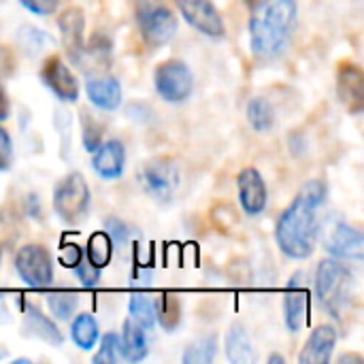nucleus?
Returning a JSON list of instances; mask_svg holds the SVG:
<instances>
[{
    "mask_svg": "<svg viewBox=\"0 0 364 364\" xmlns=\"http://www.w3.org/2000/svg\"><path fill=\"white\" fill-rule=\"evenodd\" d=\"M13 70H15V58L11 49L0 45V77H11Z\"/></svg>",
    "mask_w": 364,
    "mask_h": 364,
    "instance_id": "f704fd0d",
    "label": "nucleus"
},
{
    "mask_svg": "<svg viewBox=\"0 0 364 364\" xmlns=\"http://www.w3.org/2000/svg\"><path fill=\"white\" fill-rule=\"evenodd\" d=\"M41 81L53 92L55 98L64 102H75L79 98V81L70 73V68L64 64V60L58 55H51L45 60L41 68Z\"/></svg>",
    "mask_w": 364,
    "mask_h": 364,
    "instance_id": "9b49d317",
    "label": "nucleus"
},
{
    "mask_svg": "<svg viewBox=\"0 0 364 364\" xmlns=\"http://www.w3.org/2000/svg\"><path fill=\"white\" fill-rule=\"evenodd\" d=\"M94 151L96 154L92 158V168L96 171V175H100L102 179L122 177V173L126 168V147L122 141H117V139L105 141Z\"/></svg>",
    "mask_w": 364,
    "mask_h": 364,
    "instance_id": "2eb2a0df",
    "label": "nucleus"
},
{
    "mask_svg": "<svg viewBox=\"0 0 364 364\" xmlns=\"http://www.w3.org/2000/svg\"><path fill=\"white\" fill-rule=\"evenodd\" d=\"M23 326H26L28 335H32L49 346H62V341H64L58 326L30 303L23 307Z\"/></svg>",
    "mask_w": 364,
    "mask_h": 364,
    "instance_id": "6ab92c4d",
    "label": "nucleus"
},
{
    "mask_svg": "<svg viewBox=\"0 0 364 364\" xmlns=\"http://www.w3.org/2000/svg\"><path fill=\"white\" fill-rule=\"evenodd\" d=\"M79 305V296L77 292H68V290H58V292H49L47 294V307L53 314L55 320H70L75 309Z\"/></svg>",
    "mask_w": 364,
    "mask_h": 364,
    "instance_id": "a878e982",
    "label": "nucleus"
},
{
    "mask_svg": "<svg viewBox=\"0 0 364 364\" xmlns=\"http://www.w3.org/2000/svg\"><path fill=\"white\" fill-rule=\"evenodd\" d=\"M122 339H119V354L130 360V363H141L143 358H147L149 348H147V337H145V328L139 326L132 318L124 322L122 328Z\"/></svg>",
    "mask_w": 364,
    "mask_h": 364,
    "instance_id": "aec40b11",
    "label": "nucleus"
},
{
    "mask_svg": "<svg viewBox=\"0 0 364 364\" xmlns=\"http://www.w3.org/2000/svg\"><path fill=\"white\" fill-rule=\"evenodd\" d=\"M158 94L168 102H183L194 92V75L181 60H166L154 73Z\"/></svg>",
    "mask_w": 364,
    "mask_h": 364,
    "instance_id": "423d86ee",
    "label": "nucleus"
},
{
    "mask_svg": "<svg viewBox=\"0 0 364 364\" xmlns=\"http://www.w3.org/2000/svg\"><path fill=\"white\" fill-rule=\"evenodd\" d=\"M113 256V241L107 232H94L87 241V262L96 269L109 267Z\"/></svg>",
    "mask_w": 364,
    "mask_h": 364,
    "instance_id": "393cba45",
    "label": "nucleus"
},
{
    "mask_svg": "<svg viewBox=\"0 0 364 364\" xmlns=\"http://www.w3.org/2000/svg\"><path fill=\"white\" fill-rule=\"evenodd\" d=\"M218 354V337L207 335L194 341L186 354H183V364H209Z\"/></svg>",
    "mask_w": 364,
    "mask_h": 364,
    "instance_id": "bb28decb",
    "label": "nucleus"
},
{
    "mask_svg": "<svg viewBox=\"0 0 364 364\" xmlns=\"http://www.w3.org/2000/svg\"><path fill=\"white\" fill-rule=\"evenodd\" d=\"M83 260V250L77 243H66L60 250V264L66 269H75Z\"/></svg>",
    "mask_w": 364,
    "mask_h": 364,
    "instance_id": "2f4dec72",
    "label": "nucleus"
},
{
    "mask_svg": "<svg viewBox=\"0 0 364 364\" xmlns=\"http://www.w3.org/2000/svg\"><path fill=\"white\" fill-rule=\"evenodd\" d=\"M363 232L350 224H337L333 228V232L326 239L324 250L339 260H354L360 262L363 260Z\"/></svg>",
    "mask_w": 364,
    "mask_h": 364,
    "instance_id": "ddd939ff",
    "label": "nucleus"
},
{
    "mask_svg": "<svg viewBox=\"0 0 364 364\" xmlns=\"http://www.w3.org/2000/svg\"><path fill=\"white\" fill-rule=\"evenodd\" d=\"M284 364V356H279V354H273L271 358H269V364Z\"/></svg>",
    "mask_w": 364,
    "mask_h": 364,
    "instance_id": "e433bc0d",
    "label": "nucleus"
},
{
    "mask_svg": "<svg viewBox=\"0 0 364 364\" xmlns=\"http://www.w3.org/2000/svg\"><path fill=\"white\" fill-rule=\"evenodd\" d=\"M85 92L87 98L94 107L105 109V111H115L122 105V85L115 77L102 75V77H92L85 81Z\"/></svg>",
    "mask_w": 364,
    "mask_h": 364,
    "instance_id": "a211bd4d",
    "label": "nucleus"
},
{
    "mask_svg": "<svg viewBox=\"0 0 364 364\" xmlns=\"http://www.w3.org/2000/svg\"><path fill=\"white\" fill-rule=\"evenodd\" d=\"M139 30L147 45L160 47L177 34V17L164 4H151L139 11Z\"/></svg>",
    "mask_w": 364,
    "mask_h": 364,
    "instance_id": "6e6552de",
    "label": "nucleus"
},
{
    "mask_svg": "<svg viewBox=\"0 0 364 364\" xmlns=\"http://www.w3.org/2000/svg\"><path fill=\"white\" fill-rule=\"evenodd\" d=\"M154 311H156V320L158 324L166 331V333H173L179 322H181V303L175 294L171 292H164L156 305H154Z\"/></svg>",
    "mask_w": 364,
    "mask_h": 364,
    "instance_id": "5701e85b",
    "label": "nucleus"
},
{
    "mask_svg": "<svg viewBox=\"0 0 364 364\" xmlns=\"http://www.w3.org/2000/svg\"><path fill=\"white\" fill-rule=\"evenodd\" d=\"M15 271L21 282L30 288H47L53 282L51 256L43 245L28 243L21 245L15 254Z\"/></svg>",
    "mask_w": 364,
    "mask_h": 364,
    "instance_id": "0eeeda50",
    "label": "nucleus"
},
{
    "mask_svg": "<svg viewBox=\"0 0 364 364\" xmlns=\"http://www.w3.org/2000/svg\"><path fill=\"white\" fill-rule=\"evenodd\" d=\"M250 9V43L254 55L260 60L282 55L296 30V0H258Z\"/></svg>",
    "mask_w": 364,
    "mask_h": 364,
    "instance_id": "f03ea898",
    "label": "nucleus"
},
{
    "mask_svg": "<svg viewBox=\"0 0 364 364\" xmlns=\"http://www.w3.org/2000/svg\"><path fill=\"white\" fill-rule=\"evenodd\" d=\"M70 337H73V341H75V346L79 350H85L87 352V350L96 348L98 337H100L98 322L90 314H79L75 318L73 326H70Z\"/></svg>",
    "mask_w": 364,
    "mask_h": 364,
    "instance_id": "4be33fe9",
    "label": "nucleus"
},
{
    "mask_svg": "<svg viewBox=\"0 0 364 364\" xmlns=\"http://www.w3.org/2000/svg\"><path fill=\"white\" fill-rule=\"evenodd\" d=\"M226 356L235 364L256 363V354L247 335V328L243 324H232L226 335Z\"/></svg>",
    "mask_w": 364,
    "mask_h": 364,
    "instance_id": "412c9836",
    "label": "nucleus"
},
{
    "mask_svg": "<svg viewBox=\"0 0 364 364\" xmlns=\"http://www.w3.org/2000/svg\"><path fill=\"white\" fill-rule=\"evenodd\" d=\"M309 290L305 288L303 273H294L290 279V286L284 296V320L290 333L303 331V326L309 322Z\"/></svg>",
    "mask_w": 364,
    "mask_h": 364,
    "instance_id": "9d476101",
    "label": "nucleus"
},
{
    "mask_svg": "<svg viewBox=\"0 0 364 364\" xmlns=\"http://www.w3.org/2000/svg\"><path fill=\"white\" fill-rule=\"evenodd\" d=\"M73 271L77 273V277L81 279V284H83L85 288H96V286L100 284V269H96V267L90 264L87 260H81Z\"/></svg>",
    "mask_w": 364,
    "mask_h": 364,
    "instance_id": "c756f323",
    "label": "nucleus"
},
{
    "mask_svg": "<svg viewBox=\"0 0 364 364\" xmlns=\"http://www.w3.org/2000/svg\"><path fill=\"white\" fill-rule=\"evenodd\" d=\"M337 346V331L333 326H318L309 335L299 363L301 364H326L331 363V356Z\"/></svg>",
    "mask_w": 364,
    "mask_h": 364,
    "instance_id": "f3484780",
    "label": "nucleus"
},
{
    "mask_svg": "<svg viewBox=\"0 0 364 364\" xmlns=\"http://www.w3.org/2000/svg\"><path fill=\"white\" fill-rule=\"evenodd\" d=\"M247 122L256 132H269L275 126V109H273V105L262 96L252 98L250 105H247Z\"/></svg>",
    "mask_w": 364,
    "mask_h": 364,
    "instance_id": "b1692460",
    "label": "nucleus"
},
{
    "mask_svg": "<svg viewBox=\"0 0 364 364\" xmlns=\"http://www.w3.org/2000/svg\"><path fill=\"white\" fill-rule=\"evenodd\" d=\"M13 164V141L6 128L0 126V173L9 171Z\"/></svg>",
    "mask_w": 364,
    "mask_h": 364,
    "instance_id": "7c9ffc66",
    "label": "nucleus"
},
{
    "mask_svg": "<svg viewBox=\"0 0 364 364\" xmlns=\"http://www.w3.org/2000/svg\"><path fill=\"white\" fill-rule=\"evenodd\" d=\"M326 183L320 179L307 181L290 207L282 213L275 230L279 250L292 260H305L314 254L318 241V215L326 203Z\"/></svg>",
    "mask_w": 364,
    "mask_h": 364,
    "instance_id": "f257e3e1",
    "label": "nucleus"
},
{
    "mask_svg": "<svg viewBox=\"0 0 364 364\" xmlns=\"http://www.w3.org/2000/svg\"><path fill=\"white\" fill-rule=\"evenodd\" d=\"M354 277L339 258H326L316 271V299L320 307L335 318H341L352 303Z\"/></svg>",
    "mask_w": 364,
    "mask_h": 364,
    "instance_id": "7ed1b4c3",
    "label": "nucleus"
},
{
    "mask_svg": "<svg viewBox=\"0 0 364 364\" xmlns=\"http://www.w3.org/2000/svg\"><path fill=\"white\" fill-rule=\"evenodd\" d=\"M53 209L66 224H79L90 211V188L81 173H68L53 190Z\"/></svg>",
    "mask_w": 364,
    "mask_h": 364,
    "instance_id": "20e7f679",
    "label": "nucleus"
},
{
    "mask_svg": "<svg viewBox=\"0 0 364 364\" xmlns=\"http://www.w3.org/2000/svg\"><path fill=\"white\" fill-rule=\"evenodd\" d=\"M183 19L205 36L222 38L226 34L220 11L211 0H175Z\"/></svg>",
    "mask_w": 364,
    "mask_h": 364,
    "instance_id": "1a4fd4ad",
    "label": "nucleus"
},
{
    "mask_svg": "<svg viewBox=\"0 0 364 364\" xmlns=\"http://www.w3.org/2000/svg\"><path fill=\"white\" fill-rule=\"evenodd\" d=\"M139 181L143 186V190L158 203H168L175 198L179 183H181V175H179V166L175 160L171 158H154L149 162H145L139 171Z\"/></svg>",
    "mask_w": 364,
    "mask_h": 364,
    "instance_id": "39448f33",
    "label": "nucleus"
},
{
    "mask_svg": "<svg viewBox=\"0 0 364 364\" xmlns=\"http://www.w3.org/2000/svg\"><path fill=\"white\" fill-rule=\"evenodd\" d=\"M128 309H130V316L132 320L143 326L145 331L154 328L156 324V311H154V303L149 296L145 294H132L130 296V303H128Z\"/></svg>",
    "mask_w": 364,
    "mask_h": 364,
    "instance_id": "cd10ccee",
    "label": "nucleus"
},
{
    "mask_svg": "<svg viewBox=\"0 0 364 364\" xmlns=\"http://www.w3.org/2000/svg\"><path fill=\"white\" fill-rule=\"evenodd\" d=\"M23 9H28L34 15H51L58 11L60 0H19Z\"/></svg>",
    "mask_w": 364,
    "mask_h": 364,
    "instance_id": "473e14b6",
    "label": "nucleus"
},
{
    "mask_svg": "<svg viewBox=\"0 0 364 364\" xmlns=\"http://www.w3.org/2000/svg\"><path fill=\"white\" fill-rule=\"evenodd\" d=\"M0 260H2V247H0Z\"/></svg>",
    "mask_w": 364,
    "mask_h": 364,
    "instance_id": "58836bf2",
    "label": "nucleus"
},
{
    "mask_svg": "<svg viewBox=\"0 0 364 364\" xmlns=\"http://www.w3.org/2000/svg\"><path fill=\"white\" fill-rule=\"evenodd\" d=\"M58 28H60V36H62L64 49L70 55V60L75 62L79 58V53L83 51V47H85V38H83L85 17H83L81 9H77V6L66 9L58 17Z\"/></svg>",
    "mask_w": 364,
    "mask_h": 364,
    "instance_id": "dca6fc26",
    "label": "nucleus"
},
{
    "mask_svg": "<svg viewBox=\"0 0 364 364\" xmlns=\"http://www.w3.org/2000/svg\"><path fill=\"white\" fill-rule=\"evenodd\" d=\"M245 2H247V4L252 6V4H254V2H258V0H245Z\"/></svg>",
    "mask_w": 364,
    "mask_h": 364,
    "instance_id": "4c0bfd02",
    "label": "nucleus"
},
{
    "mask_svg": "<svg viewBox=\"0 0 364 364\" xmlns=\"http://www.w3.org/2000/svg\"><path fill=\"white\" fill-rule=\"evenodd\" d=\"M9 115H11V105H9V96H6V92H4V87L0 85V122L9 119Z\"/></svg>",
    "mask_w": 364,
    "mask_h": 364,
    "instance_id": "c9c22d12",
    "label": "nucleus"
},
{
    "mask_svg": "<svg viewBox=\"0 0 364 364\" xmlns=\"http://www.w3.org/2000/svg\"><path fill=\"white\" fill-rule=\"evenodd\" d=\"M119 358V337L115 333H109L100 339V348L94 356L96 364H113Z\"/></svg>",
    "mask_w": 364,
    "mask_h": 364,
    "instance_id": "c85d7f7f",
    "label": "nucleus"
},
{
    "mask_svg": "<svg viewBox=\"0 0 364 364\" xmlns=\"http://www.w3.org/2000/svg\"><path fill=\"white\" fill-rule=\"evenodd\" d=\"M339 100L350 113H360L364 109V73L360 66L343 62L337 73Z\"/></svg>",
    "mask_w": 364,
    "mask_h": 364,
    "instance_id": "f8f14e48",
    "label": "nucleus"
},
{
    "mask_svg": "<svg viewBox=\"0 0 364 364\" xmlns=\"http://www.w3.org/2000/svg\"><path fill=\"white\" fill-rule=\"evenodd\" d=\"M239 200L247 215H260L267 209V183L256 168H243L237 177Z\"/></svg>",
    "mask_w": 364,
    "mask_h": 364,
    "instance_id": "4468645a",
    "label": "nucleus"
},
{
    "mask_svg": "<svg viewBox=\"0 0 364 364\" xmlns=\"http://www.w3.org/2000/svg\"><path fill=\"white\" fill-rule=\"evenodd\" d=\"M107 235L111 237V241L113 243H126L128 241V237H130V230H128V226L122 222V220H117V218H109L107 222Z\"/></svg>",
    "mask_w": 364,
    "mask_h": 364,
    "instance_id": "72a5a7b5",
    "label": "nucleus"
}]
</instances>
